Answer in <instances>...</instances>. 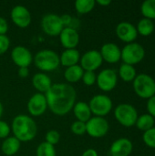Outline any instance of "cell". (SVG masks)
<instances>
[{
    "label": "cell",
    "instance_id": "1",
    "mask_svg": "<svg viewBox=\"0 0 155 156\" xmlns=\"http://www.w3.org/2000/svg\"><path fill=\"white\" fill-rule=\"evenodd\" d=\"M48 108L58 116H64L72 111L77 98L76 90L69 83H55L45 94Z\"/></svg>",
    "mask_w": 155,
    "mask_h": 156
},
{
    "label": "cell",
    "instance_id": "2",
    "mask_svg": "<svg viewBox=\"0 0 155 156\" xmlns=\"http://www.w3.org/2000/svg\"><path fill=\"white\" fill-rule=\"evenodd\" d=\"M11 132L21 143H27L34 140L37 134V125L34 119L29 115H16L11 124Z\"/></svg>",
    "mask_w": 155,
    "mask_h": 156
},
{
    "label": "cell",
    "instance_id": "3",
    "mask_svg": "<svg viewBox=\"0 0 155 156\" xmlns=\"http://www.w3.org/2000/svg\"><path fill=\"white\" fill-rule=\"evenodd\" d=\"M35 66L41 71L50 72L57 69L60 65L58 54L52 49H42L33 58Z\"/></svg>",
    "mask_w": 155,
    "mask_h": 156
},
{
    "label": "cell",
    "instance_id": "4",
    "mask_svg": "<svg viewBox=\"0 0 155 156\" xmlns=\"http://www.w3.org/2000/svg\"><path fill=\"white\" fill-rule=\"evenodd\" d=\"M133 90L143 99H150L155 95V80L148 74H139L133 80Z\"/></svg>",
    "mask_w": 155,
    "mask_h": 156
},
{
    "label": "cell",
    "instance_id": "5",
    "mask_svg": "<svg viewBox=\"0 0 155 156\" xmlns=\"http://www.w3.org/2000/svg\"><path fill=\"white\" fill-rule=\"evenodd\" d=\"M114 116L122 126L132 127L136 123L138 119V112L132 105L122 103L115 108Z\"/></svg>",
    "mask_w": 155,
    "mask_h": 156
},
{
    "label": "cell",
    "instance_id": "6",
    "mask_svg": "<svg viewBox=\"0 0 155 156\" xmlns=\"http://www.w3.org/2000/svg\"><path fill=\"white\" fill-rule=\"evenodd\" d=\"M145 57V50L143 47L139 43H129L122 49L121 59L125 64L135 65L140 63Z\"/></svg>",
    "mask_w": 155,
    "mask_h": 156
},
{
    "label": "cell",
    "instance_id": "7",
    "mask_svg": "<svg viewBox=\"0 0 155 156\" xmlns=\"http://www.w3.org/2000/svg\"><path fill=\"white\" fill-rule=\"evenodd\" d=\"M91 113L97 117H104L112 110V101L110 97L103 94L93 96L88 103Z\"/></svg>",
    "mask_w": 155,
    "mask_h": 156
},
{
    "label": "cell",
    "instance_id": "8",
    "mask_svg": "<svg viewBox=\"0 0 155 156\" xmlns=\"http://www.w3.org/2000/svg\"><path fill=\"white\" fill-rule=\"evenodd\" d=\"M41 28L45 34L50 37H58L64 28L60 16L57 14H47L41 19Z\"/></svg>",
    "mask_w": 155,
    "mask_h": 156
},
{
    "label": "cell",
    "instance_id": "9",
    "mask_svg": "<svg viewBox=\"0 0 155 156\" xmlns=\"http://www.w3.org/2000/svg\"><path fill=\"white\" fill-rule=\"evenodd\" d=\"M109 129V122L103 117H91L86 122V133L92 138H101L105 136Z\"/></svg>",
    "mask_w": 155,
    "mask_h": 156
},
{
    "label": "cell",
    "instance_id": "10",
    "mask_svg": "<svg viewBox=\"0 0 155 156\" xmlns=\"http://www.w3.org/2000/svg\"><path fill=\"white\" fill-rule=\"evenodd\" d=\"M79 62H80L79 66L83 69L84 71L95 72V70L101 66L103 59L101 58L100 51L96 49H91V50H88L80 57Z\"/></svg>",
    "mask_w": 155,
    "mask_h": 156
},
{
    "label": "cell",
    "instance_id": "11",
    "mask_svg": "<svg viewBox=\"0 0 155 156\" xmlns=\"http://www.w3.org/2000/svg\"><path fill=\"white\" fill-rule=\"evenodd\" d=\"M96 82H97L98 87L101 90L106 91V92L111 91L117 85V82H118L117 73L114 69H105L98 74Z\"/></svg>",
    "mask_w": 155,
    "mask_h": 156
},
{
    "label": "cell",
    "instance_id": "12",
    "mask_svg": "<svg viewBox=\"0 0 155 156\" xmlns=\"http://www.w3.org/2000/svg\"><path fill=\"white\" fill-rule=\"evenodd\" d=\"M26 108L28 113L33 117L43 115L48 109V103L45 94L37 92L32 95L27 101Z\"/></svg>",
    "mask_w": 155,
    "mask_h": 156
},
{
    "label": "cell",
    "instance_id": "13",
    "mask_svg": "<svg viewBox=\"0 0 155 156\" xmlns=\"http://www.w3.org/2000/svg\"><path fill=\"white\" fill-rule=\"evenodd\" d=\"M10 16L12 22L20 28H26L31 24V14L29 10L22 5H15L11 10Z\"/></svg>",
    "mask_w": 155,
    "mask_h": 156
},
{
    "label": "cell",
    "instance_id": "14",
    "mask_svg": "<svg viewBox=\"0 0 155 156\" xmlns=\"http://www.w3.org/2000/svg\"><path fill=\"white\" fill-rule=\"evenodd\" d=\"M11 59L18 68H28L33 62V56L27 48L16 46L11 51Z\"/></svg>",
    "mask_w": 155,
    "mask_h": 156
},
{
    "label": "cell",
    "instance_id": "15",
    "mask_svg": "<svg viewBox=\"0 0 155 156\" xmlns=\"http://www.w3.org/2000/svg\"><path fill=\"white\" fill-rule=\"evenodd\" d=\"M116 35L123 42L132 43L138 37L136 27L129 22H121L116 27Z\"/></svg>",
    "mask_w": 155,
    "mask_h": 156
},
{
    "label": "cell",
    "instance_id": "16",
    "mask_svg": "<svg viewBox=\"0 0 155 156\" xmlns=\"http://www.w3.org/2000/svg\"><path fill=\"white\" fill-rule=\"evenodd\" d=\"M59 40L65 49L76 48L79 43V32L71 27H64L59 34Z\"/></svg>",
    "mask_w": 155,
    "mask_h": 156
},
{
    "label": "cell",
    "instance_id": "17",
    "mask_svg": "<svg viewBox=\"0 0 155 156\" xmlns=\"http://www.w3.org/2000/svg\"><path fill=\"white\" fill-rule=\"evenodd\" d=\"M132 143L127 138H119L112 143L110 148L111 156H129L132 152Z\"/></svg>",
    "mask_w": 155,
    "mask_h": 156
},
{
    "label": "cell",
    "instance_id": "18",
    "mask_svg": "<svg viewBox=\"0 0 155 156\" xmlns=\"http://www.w3.org/2000/svg\"><path fill=\"white\" fill-rule=\"evenodd\" d=\"M100 53L101 55L102 59L105 60L108 63L113 64V63H117L118 61L121 60L122 50L114 43H106V44H104L101 47V48L100 50Z\"/></svg>",
    "mask_w": 155,
    "mask_h": 156
},
{
    "label": "cell",
    "instance_id": "19",
    "mask_svg": "<svg viewBox=\"0 0 155 156\" xmlns=\"http://www.w3.org/2000/svg\"><path fill=\"white\" fill-rule=\"evenodd\" d=\"M32 84L38 93L46 94L52 86V81L46 73H37L32 78Z\"/></svg>",
    "mask_w": 155,
    "mask_h": 156
},
{
    "label": "cell",
    "instance_id": "20",
    "mask_svg": "<svg viewBox=\"0 0 155 156\" xmlns=\"http://www.w3.org/2000/svg\"><path fill=\"white\" fill-rule=\"evenodd\" d=\"M79 59H80V54L79 50L76 48L65 49L59 57L60 65L66 68L78 65V62L79 61Z\"/></svg>",
    "mask_w": 155,
    "mask_h": 156
},
{
    "label": "cell",
    "instance_id": "21",
    "mask_svg": "<svg viewBox=\"0 0 155 156\" xmlns=\"http://www.w3.org/2000/svg\"><path fill=\"white\" fill-rule=\"evenodd\" d=\"M72 111L77 121H79L85 123L91 118V115H92L89 104L85 101L76 102Z\"/></svg>",
    "mask_w": 155,
    "mask_h": 156
},
{
    "label": "cell",
    "instance_id": "22",
    "mask_svg": "<svg viewBox=\"0 0 155 156\" xmlns=\"http://www.w3.org/2000/svg\"><path fill=\"white\" fill-rule=\"evenodd\" d=\"M20 146H21V142L18 141L16 137L10 136L4 140L1 145V150L5 155L13 156L18 153Z\"/></svg>",
    "mask_w": 155,
    "mask_h": 156
},
{
    "label": "cell",
    "instance_id": "23",
    "mask_svg": "<svg viewBox=\"0 0 155 156\" xmlns=\"http://www.w3.org/2000/svg\"><path fill=\"white\" fill-rule=\"evenodd\" d=\"M83 73H84L83 69L79 65H75L66 68L64 71V78L67 80V82H69V84L77 83L79 80H81Z\"/></svg>",
    "mask_w": 155,
    "mask_h": 156
},
{
    "label": "cell",
    "instance_id": "24",
    "mask_svg": "<svg viewBox=\"0 0 155 156\" xmlns=\"http://www.w3.org/2000/svg\"><path fill=\"white\" fill-rule=\"evenodd\" d=\"M119 75L122 78V80L125 82L133 81V80L137 76L135 68L132 65L125 64V63L121 65L119 69Z\"/></svg>",
    "mask_w": 155,
    "mask_h": 156
},
{
    "label": "cell",
    "instance_id": "25",
    "mask_svg": "<svg viewBox=\"0 0 155 156\" xmlns=\"http://www.w3.org/2000/svg\"><path fill=\"white\" fill-rule=\"evenodd\" d=\"M95 0H77L74 4L76 12L80 16L92 11L95 7Z\"/></svg>",
    "mask_w": 155,
    "mask_h": 156
},
{
    "label": "cell",
    "instance_id": "26",
    "mask_svg": "<svg viewBox=\"0 0 155 156\" xmlns=\"http://www.w3.org/2000/svg\"><path fill=\"white\" fill-rule=\"evenodd\" d=\"M136 29L139 34H141L143 37H147V36H150L153 32L154 24H153V20L144 17L139 21Z\"/></svg>",
    "mask_w": 155,
    "mask_h": 156
},
{
    "label": "cell",
    "instance_id": "27",
    "mask_svg": "<svg viewBox=\"0 0 155 156\" xmlns=\"http://www.w3.org/2000/svg\"><path fill=\"white\" fill-rule=\"evenodd\" d=\"M135 125L137 126V128L139 130L146 132L153 127L154 118L153 116H151L150 114H143L141 116H138Z\"/></svg>",
    "mask_w": 155,
    "mask_h": 156
},
{
    "label": "cell",
    "instance_id": "28",
    "mask_svg": "<svg viewBox=\"0 0 155 156\" xmlns=\"http://www.w3.org/2000/svg\"><path fill=\"white\" fill-rule=\"evenodd\" d=\"M141 12L145 18L155 19V0H146L142 4Z\"/></svg>",
    "mask_w": 155,
    "mask_h": 156
},
{
    "label": "cell",
    "instance_id": "29",
    "mask_svg": "<svg viewBox=\"0 0 155 156\" xmlns=\"http://www.w3.org/2000/svg\"><path fill=\"white\" fill-rule=\"evenodd\" d=\"M36 155L37 156H56L57 153H56V149L53 145L43 142L41 143L37 150H36Z\"/></svg>",
    "mask_w": 155,
    "mask_h": 156
},
{
    "label": "cell",
    "instance_id": "30",
    "mask_svg": "<svg viewBox=\"0 0 155 156\" xmlns=\"http://www.w3.org/2000/svg\"><path fill=\"white\" fill-rule=\"evenodd\" d=\"M143 139L144 144L148 147L155 149V127H153L152 129L144 132L143 135Z\"/></svg>",
    "mask_w": 155,
    "mask_h": 156
},
{
    "label": "cell",
    "instance_id": "31",
    "mask_svg": "<svg viewBox=\"0 0 155 156\" xmlns=\"http://www.w3.org/2000/svg\"><path fill=\"white\" fill-rule=\"evenodd\" d=\"M70 131L76 135H83L86 133V123L79 121H75L70 126Z\"/></svg>",
    "mask_w": 155,
    "mask_h": 156
},
{
    "label": "cell",
    "instance_id": "32",
    "mask_svg": "<svg viewBox=\"0 0 155 156\" xmlns=\"http://www.w3.org/2000/svg\"><path fill=\"white\" fill-rule=\"evenodd\" d=\"M60 140V134L57 130H49L46 133V143L51 144V145H56L58 144Z\"/></svg>",
    "mask_w": 155,
    "mask_h": 156
},
{
    "label": "cell",
    "instance_id": "33",
    "mask_svg": "<svg viewBox=\"0 0 155 156\" xmlns=\"http://www.w3.org/2000/svg\"><path fill=\"white\" fill-rule=\"evenodd\" d=\"M97 76L94 71H84L81 80L86 86H92L96 83Z\"/></svg>",
    "mask_w": 155,
    "mask_h": 156
},
{
    "label": "cell",
    "instance_id": "34",
    "mask_svg": "<svg viewBox=\"0 0 155 156\" xmlns=\"http://www.w3.org/2000/svg\"><path fill=\"white\" fill-rule=\"evenodd\" d=\"M11 133V127L5 121L0 120V139H6Z\"/></svg>",
    "mask_w": 155,
    "mask_h": 156
},
{
    "label": "cell",
    "instance_id": "35",
    "mask_svg": "<svg viewBox=\"0 0 155 156\" xmlns=\"http://www.w3.org/2000/svg\"><path fill=\"white\" fill-rule=\"evenodd\" d=\"M10 47V39L6 35H0V55L5 54Z\"/></svg>",
    "mask_w": 155,
    "mask_h": 156
},
{
    "label": "cell",
    "instance_id": "36",
    "mask_svg": "<svg viewBox=\"0 0 155 156\" xmlns=\"http://www.w3.org/2000/svg\"><path fill=\"white\" fill-rule=\"evenodd\" d=\"M147 110H148V114L153 116V118L155 117V95L153 96L152 98L148 99L147 101Z\"/></svg>",
    "mask_w": 155,
    "mask_h": 156
},
{
    "label": "cell",
    "instance_id": "37",
    "mask_svg": "<svg viewBox=\"0 0 155 156\" xmlns=\"http://www.w3.org/2000/svg\"><path fill=\"white\" fill-rule=\"evenodd\" d=\"M8 31V23L5 18L0 16V35H5Z\"/></svg>",
    "mask_w": 155,
    "mask_h": 156
},
{
    "label": "cell",
    "instance_id": "38",
    "mask_svg": "<svg viewBox=\"0 0 155 156\" xmlns=\"http://www.w3.org/2000/svg\"><path fill=\"white\" fill-rule=\"evenodd\" d=\"M29 70L28 68H18V76L22 79H25L28 76Z\"/></svg>",
    "mask_w": 155,
    "mask_h": 156
},
{
    "label": "cell",
    "instance_id": "39",
    "mask_svg": "<svg viewBox=\"0 0 155 156\" xmlns=\"http://www.w3.org/2000/svg\"><path fill=\"white\" fill-rule=\"evenodd\" d=\"M81 156H99L98 155V153L95 149H92V148H90V149H87Z\"/></svg>",
    "mask_w": 155,
    "mask_h": 156
},
{
    "label": "cell",
    "instance_id": "40",
    "mask_svg": "<svg viewBox=\"0 0 155 156\" xmlns=\"http://www.w3.org/2000/svg\"><path fill=\"white\" fill-rule=\"evenodd\" d=\"M95 2H96L97 4L102 5V6H107V5H109L110 4H111V0H97V1H95Z\"/></svg>",
    "mask_w": 155,
    "mask_h": 156
},
{
    "label": "cell",
    "instance_id": "41",
    "mask_svg": "<svg viewBox=\"0 0 155 156\" xmlns=\"http://www.w3.org/2000/svg\"><path fill=\"white\" fill-rule=\"evenodd\" d=\"M3 112H4V107H3L2 102L0 101V118H1V117H2V115H3Z\"/></svg>",
    "mask_w": 155,
    "mask_h": 156
}]
</instances>
